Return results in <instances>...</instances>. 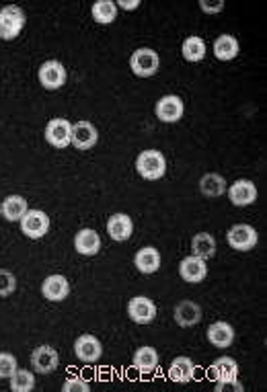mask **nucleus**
Segmentation results:
<instances>
[{
    "mask_svg": "<svg viewBox=\"0 0 267 392\" xmlns=\"http://www.w3.org/2000/svg\"><path fill=\"white\" fill-rule=\"evenodd\" d=\"M25 23H27V17H25L21 6H15V4L2 6L0 8V40H4V42L17 40Z\"/></svg>",
    "mask_w": 267,
    "mask_h": 392,
    "instance_id": "nucleus-2",
    "label": "nucleus"
},
{
    "mask_svg": "<svg viewBox=\"0 0 267 392\" xmlns=\"http://www.w3.org/2000/svg\"><path fill=\"white\" fill-rule=\"evenodd\" d=\"M208 341L218 349L230 348L232 341H235V328H232V325L224 323V321L212 323L208 327Z\"/></svg>",
    "mask_w": 267,
    "mask_h": 392,
    "instance_id": "nucleus-21",
    "label": "nucleus"
},
{
    "mask_svg": "<svg viewBox=\"0 0 267 392\" xmlns=\"http://www.w3.org/2000/svg\"><path fill=\"white\" fill-rule=\"evenodd\" d=\"M42 294L45 300L49 302H62L70 296V282L64 275L56 273V275H47L42 283Z\"/></svg>",
    "mask_w": 267,
    "mask_h": 392,
    "instance_id": "nucleus-14",
    "label": "nucleus"
},
{
    "mask_svg": "<svg viewBox=\"0 0 267 392\" xmlns=\"http://www.w3.org/2000/svg\"><path fill=\"white\" fill-rule=\"evenodd\" d=\"M201 316H203V312H201L200 304H196V302H191V300H181V302L175 306V310H173L175 323L183 328L200 325Z\"/></svg>",
    "mask_w": 267,
    "mask_h": 392,
    "instance_id": "nucleus-15",
    "label": "nucleus"
},
{
    "mask_svg": "<svg viewBox=\"0 0 267 392\" xmlns=\"http://www.w3.org/2000/svg\"><path fill=\"white\" fill-rule=\"evenodd\" d=\"M228 191V197H230V203L237 206V208H245V206H251L255 199H257V187L253 181L249 179H239L230 185Z\"/></svg>",
    "mask_w": 267,
    "mask_h": 392,
    "instance_id": "nucleus-13",
    "label": "nucleus"
},
{
    "mask_svg": "<svg viewBox=\"0 0 267 392\" xmlns=\"http://www.w3.org/2000/svg\"><path fill=\"white\" fill-rule=\"evenodd\" d=\"M74 355L85 364H97L103 355V345L95 335H81L74 341Z\"/></svg>",
    "mask_w": 267,
    "mask_h": 392,
    "instance_id": "nucleus-10",
    "label": "nucleus"
},
{
    "mask_svg": "<svg viewBox=\"0 0 267 392\" xmlns=\"http://www.w3.org/2000/svg\"><path fill=\"white\" fill-rule=\"evenodd\" d=\"M19 226H21V232L27 239L37 240L44 239L45 234L49 232L52 222H49V216L45 214L44 210H27V214L19 222Z\"/></svg>",
    "mask_w": 267,
    "mask_h": 392,
    "instance_id": "nucleus-4",
    "label": "nucleus"
},
{
    "mask_svg": "<svg viewBox=\"0 0 267 392\" xmlns=\"http://www.w3.org/2000/svg\"><path fill=\"white\" fill-rule=\"evenodd\" d=\"M200 191L203 197H220L226 194V179L218 173H206L200 179Z\"/></svg>",
    "mask_w": 267,
    "mask_h": 392,
    "instance_id": "nucleus-26",
    "label": "nucleus"
},
{
    "mask_svg": "<svg viewBox=\"0 0 267 392\" xmlns=\"http://www.w3.org/2000/svg\"><path fill=\"white\" fill-rule=\"evenodd\" d=\"M134 222L128 214H112L107 220V234L115 242H124L132 237Z\"/></svg>",
    "mask_w": 267,
    "mask_h": 392,
    "instance_id": "nucleus-19",
    "label": "nucleus"
},
{
    "mask_svg": "<svg viewBox=\"0 0 267 392\" xmlns=\"http://www.w3.org/2000/svg\"><path fill=\"white\" fill-rule=\"evenodd\" d=\"M241 47H239V42L235 35H228V33H222L216 37L214 42V56L220 60V62H230L239 56Z\"/></svg>",
    "mask_w": 267,
    "mask_h": 392,
    "instance_id": "nucleus-25",
    "label": "nucleus"
},
{
    "mask_svg": "<svg viewBox=\"0 0 267 392\" xmlns=\"http://www.w3.org/2000/svg\"><path fill=\"white\" fill-rule=\"evenodd\" d=\"M115 6L117 8H124V11H136L140 6V0H132V2L130 0H117Z\"/></svg>",
    "mask_w": 267,
    "mask_h": 392,
    "instance_id": "nucleus-36",
    "label": "nucleus"
},
{
    "mask_svg": "<svg viewBox=\"0 0 267 392\" xmlns=\"http://www.w3.org/2000/svg\"><path fill=\"white\" fill-rule=\"evenodd\" d=\"M45 142L54 148H68L72 144V124L64 117H54L45 126Z\"/></svg>",
    "mask_w": 267,
    "mask_h": 392,
    "instance_id": "nucleus-5",
    "label": "nucleus"
},
{
    "mask_svg": "<svg viewBox=\"0 0 267 392\" xmlns=\"http://www.w3.org/2000/svg\"><path fill=\"white\" fill-rule=\"evenodd\" d=\"M99 142V131L90 121L72 124V146L78 150H90Z\"/></svg>",
    "mask_w": 267,
    "mask_h": 392,
    "instance_id": "nucleus-12",
    "label": "nucleus"
},
{
    "mask_svg": "<svg viewBox=\"0 0 267 392\" xmlns=\"http://www.w3.org/2000/svg\"><path fill=\"white\" fill-rule=\"evenodd\" d=\"M29 206L27 199L21 196H6L0 203V214L8 222H21V218L27 214Z\"/></svg>",
    "mask_w": 267,
    "mask_h": 392,
    "instance_id": "nucleus-22",
    "label": "nucleus"
},
{
    "mask_svg": "<svg viewBox=\"0 0 267 392\" xmlns=\"http://www.w3.org/2000/svg\"><path fill=\"white\" fill-rule=\"evenodd\" d=\"M17 372V357L8 351L0 353V380H8Z\"/></svg>",
    "mask_w": 267,
    "mask_h": 392,
    "instance_id": "nucleus-32",
    "label": "nucleus"
},
{
    "mask_svg": "<svg viewBox=\"0 0 267 392\" xmlns=\"http://www.w3.org/2000/svg\"><path fill=\"white\" fill-rule=\"evenodd\" d=\"M179 273H181V280L187 283H200L206 280L208 275V265L206 259H200L196 255H189L185 257L181 265H179Z\"/></svg>",
    "mask_w": 267,
    "mask_h": 392,
    "instance_id": "nucleus-16",
    "label": "nucleus"
},
{
    "mask_svg": "<svg viewBox=\"0 0 267 392\" xmlns=\"http://www.w3.org/2000/svg\"><path fill=\"white\" fill-rule=\"evenodd\" d=\"M37 78H40V83H42V87L45 90H58V88H62L66 85V66L62 64V62H58V60H47V62L40 66Z\"/></svg>",
    "mask_w": 267,
    "mask_h": 392,
    "instance_id": "nucleus-6",
    "label": "nucleus"
},
{
    "mask_svg": "<svg viewBox=\"0 0 267 392\" xmlns=\"http://www.w3.org/2000/svg\"><path fill=\"white\" fill-rule=\"evenodd\" d=\"M214 391H216V392H224V391L243 392V391H245V386H243V384L239 382V378H237V380H228V382H216Z\"/></svg>",
    "mask_w": 267,
    "mask_h": 392,
    "instance_id": "nucleus-34",
    "label": "nucleus"
},
{
    "mask_svg": "<svg viewBox=\"0 0 267 392\" xmlns=\"http://www.w3.org/2000/svg\"><path fill=\"white\" fill-rule=\"evenodd\" d=\"M200 8L206 15H218L224 8V2H216V4H210L206 0H200Z\"/></svg>",
    "mask_w": 267,
    "mask_h": 392,
    "instance_id": "nucleus-35",
    "label": "nucleus"
},
{
    "mask_svg": "<svg viewBox=\"0 0 267 392\" xmlns=\"http://www.w3.org/2000/svg\"><path fill=\"white\" fill-rule=\"evenodd\" d=\"M74 249H76V253H81L85 257L97 255L101 251V237H99V232L93 230V228L78 230L76 237H74Z\"/></svg>",
    "mask_w": 267,
    "mask_h": 392,
    "instance_id": "nucleus-17",
    "label": "nucleus"
},
{
    "mask_svg": "<svg viewBox=\"0 0 267 392\" xmlns=\"http://www.w3.org/2000/svg\"><path fill=\"white\" fill-rule=\"evenodd\" d=\"M62 391L64 392H89L90 384L87 382V380L78 378V376H72V378H68L66 382L62 384Z\"/></svg>",
    "mask_w": 267,
    "mask_h": 392,
    "instance_id": "nucleus-33",
    "label": "nucleus"
},
{
    "mask_svg": "<svg viewBox=\"0 0 267 392\" xmlns=\"http://www.w3.org/2000/svg\"><path fill=\"white\" fill-rule=\"evenodd\" d=\"M191 251L200 259H212L216 255V240L210 232H198L191 239Z\"/></svg>",
    "mask_w": 267,
    "mask_h": 392,
    "instance_id": "nucleus-27",
    "label": "nucleus"
},
{
    "mask_svg": "<svg viewBox=\"0 0 267 392\" xmlns=\"http://www.w3.org/2000/svg\"><path fill=\"white\" fill-rule=\"evenodd\" d=\"M17 290V278L13 271L8 269H0V298H8L13 296Z\"/></svg>",
    "mask_w": 267,
    "mask_h": 392,
    "instance_id": "nucleus-31",
    "label": "nucleus"
},
{
    "mask_svg": "<svg viewBox=\"0 0 267 392\" xmlns=\"http://www.w3.org/2000/svg\"><path fill=\"white\" fill-rule=\"evenodd\" d=\"M128 316L136 325H150L156 319V304L148 296H134L128 302Z\"/></svg>",
    "mask_w": 267,
    "mask_h": 392,
    "instance_id": "nucleus-8",
    "label": "nucleus"
},
{
    "mask_svg": "<svg viewBox=\"0 0 267 392\" xmlns=\"http://www.w3.org/2000/svg\"><path fill=\"white\" fill-rule=\"evenodd\" d=\"M226 240H228V244L235 251L247 253V251L255 249L259 237H257V230L253 226H249V224H235V226H230V230L226 234Z\"/></svg>",
    "mask_w": 267,
    "mask_h": 392,
    "instance_id": "nucleus-7",
    "label": "nucleus"
},
{
    "mask_svg": "<svg viewBox=\"0 0 267 392\" xmlns=\"http://www.w3.org/2000/svg\"><path fill=\"white\" fill-rule=\"evenodd\" d=\"M90 15L99 25H109L117 19V6L112 0H97L90 6Z\"/></svg>",
    "mask_w": 267,
    "mask_h": 392,
    "instance_id": "nucleus-29",
    "label": "nucleus"
},
{
    "mask_svg": "<svg viewBox=\"0 0 267 392\" xmlns=\"http://www.w3.org/2000/svg\"><path fill=\"white\" fill-rule=\"evenodd\" d=\"M136 171L146 181H158L167 173V158L160 150H144L136 158Z\"/></svg>",
    "mask_w": 267,
    "mask_h": 392,
    "instance_id": "nucleus-1",
    "label": "nucleus"
},
{
    "mask_svg": "<svg viewBox=\"0 0 267 392\" xmlns=\"http://www.w3.org/2000/svg\"><path fill=\"white\" fill-rule=\"evenodd\" d=\"M155 113L156 117L165 124H177L185 113V105L177 95H165L162 99L156 101Z\"/></svg>",
    "mask_w": 267,
    "mask_h": 392,
    "instance_id": "nucleus-9",
    "label": "nucleus"
},
{
    "mask_svg": "<svg viewBox=\"0 0 267 392\" xmlns=\"http://www.w3.org/2000/svg\"><path fill=\"white\" fill-rule=\"evenodd\" d=\"M206 52H208L206 42L198 35H189L181 45V54L187 62H201L206 58Z\"/></svg>",
    "mask_w": 267,
    "mask_h": 392,
    "instance_id": "nucleus-28",
    "label": "nucleus"
},
{
    "mask_svg": "<svg viewBox=\"0 0 267 392\" xmlns=\"http://www.w3.org/2000/svg\"><path fill=\"white\" fill-rule=\"evenodd\" d=\"M31 366L40 374H52L60 366V355L52 345H40L31 353Z\"/></svg>",
    "mask_w": 267,
    "mask_h": 392,
    "instance_id": "nucleus-11",
    "label": "nucleus"
},
{
    "mask_svg": "<svg viewBox=\"0 0 267 392\" xmlns=\"http://www.w3.org/2000/svg\"><path fill=\"white\" fill-rule=\"evenodd\" d=\"M194 376H196V364H194L191 357L179 355V357H175V360L171 362V366H169V378H171L173 382H177V384H187V382L194 380Z\"/></svg>",
    "mask_w": 267,
    "mask_h": 392,
    "instance_id": "nucleus-18",
    "label": "nucleus"
},
{
    "mask_svg": "<svg viewBox=\"0 0 267 392\" xmlns=\"http://www.w3.org/2000/svg\"><path fill=\"white\" fill-rule=\"evenodd\" d=\"M8 384H11V391L13 392H31L35 388L33 372L17 368V372L8 378Z\"/></svg>",
    "mask_w": 267,
    "mask_h": 392,
    "instance_id": "nucleus-30",
    "label": "nucleus"
},
{
    "mask_svg": "<svg viewBox=\"0 0 267 392\" xmlns=\"http://www.w3.org/2000/svg\"><path fill=\"white\" fill-rule=\"evenodd\" d=\"M134 265L140 273L144 275H150V273H156L160 269V253L156 251L155 247H144L136 253L134 257Z\"/></svg>",
    "mask_w": 267,
    "mask_h": 392,
    "instance_id": "nucleus-20",
    "label": "nucleus"
},
{
    "mask_svg": "<svg viewBox=\"0 0 267 392\" xmlns=\"http://www.w3.org/2000/svg\"><path fill=\"white\" fill-rule=\"evenodd\" d=\"M210 376H212V380H214V382L237 380V376H239V364H237L232 357L222 355V357H218V360L212 364V368H210Z\"/></svg>",
    "mask_w": 267,
    "mask_h": 392,
    "instance_id": "nucleus-24",
    "label": "nucleus"
},
{
    "mask_svg": "<svg viewBox=\"0 0 267 392\" xmlns=\"http://www.w3.org/2000/svg\"><path fill=\"white\" fill-rule=\"evenodd\" d=\"M130 68H132V72L136 76L150 78V76H155L156 72H158V68H160V58H158V54H156L155 49H150V47H138L130 56Z\"/></svg>",
    "mask_w": 267,
    "mask_h": 392,
    "instance_id": "nucleus-3",
    "label": "nucleus"
},
{
    "mask_svg": "<svg viewBox=\"0 0 267 392\" xmlns=\"http://www.w3.org/2000/svg\"><path fill=\"white\" fill-rule=\"evenodd\" d=\"M134 368L140 372L142 376L146 374H153L158 366V353H156L155 348L150 345H142L134 351V360H132Z\"/></svg>",
    "mask_w": 267,
    "mask_h": 392,
    "instance_id": "nucleus-23",
    "label": "nucleus"
}]
</instances>
